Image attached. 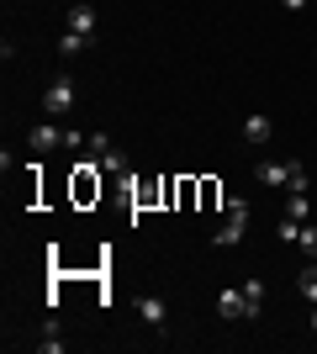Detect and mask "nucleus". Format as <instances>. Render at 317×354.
<instances>
[{
	"label": "nucleus",
	"instance_id": "f257e3e1",
	"mask_svg": "<svg viewBox=\"0 0 317 354\" xmlns=\"http://www.w3.org/2000/svg\"><path fill=\"white\" fill-rule=\"evenodd\" d=\"M243 233H249V201H243V196H233V201H227V222L217 227V238H211V243H217V249H233V243H243Z\"/></svg>",
	"mask_w": 317,
	"mask_h": 354
},
{
	"label": "nucleus",
	"instance_id": "f03ea898",
	"mask_svg": "<svg viewBox=\"0 0 317 354\" xmlns=\"http://www.w3.org/2000/svg\"><path fill=\"white\" fill-rule=\"evenodd\" d=\"M43 106H48V117H69L75 111V80H53L43 90Z\"/></svg>",
	"mask_w": 317,
	"mask_h": 354
},
{
	"label": "nucleus",
	"instance_id": "7ed1b4c3",
	"mask_svg": "<svg viewBox=\"0 0 317 354\" xmlns=\"http://www.w3.org/2000/svg\"><path fill=\"white\" fill-rule=\"evenodd\" d=\"M137 317L148 328H164L169 323V307H164V296H137Z\"/></svg>",
	"mask_w": 317,
	"mask_h": 354
},
{
	"label": "nucleus",
	"instance_id": "20e7f679",
	"mask_svg": "<svg viewBox=\"0 0 317 354\" xmlns=\"http://www.w3.org/2000/svg\"><path fill=\"white\" fill-rule=\"evenodd\" d=\"M27 143H32V153H48V148H59V143H64V127H53V122H48V127H32Z\"/></svg>",
	"mask_w": 317,
	"mask_h": 354
},
{
	"label": "nucleus",
	"instance_id": "39448f33",
	"mask_svg": "<svg viewBox=\"0 0 317 354\" xmlns=\"http://www.w3.org/2000/svg\"><path fill=\"white\" fill-rule=\"evenodd\" d=\"M69 32L95 37V6H69Z\"/></svg>",
	"mask_w": 317,
	"mask_h": 354
},
{
	"label": "nucleus",
	"instance_id": "423d86ee",
	"mask_svg": "<svg viewBox=\"0 0 317 354\" xmlns=\"http://www.w3.org/2000/svg\"><path fill=\"white\" fill-rule=\"evenodd\" d=\"M291 169H296V159H286V164H259L254 175H259V185H286Z\"/></svg>",
	"mask_w": 317,
	"mask_h": 354
},
{
	"label": "nucleus",
	"instance_id": "0eeeda50",
	"mask_svg": "<svg viewBox=\"0 0 317 354\" xmlns=\"http://www.w3.org/2000/svg\"><path fill=\"white\" fill-rule=\"evenodd\" d=\"M270 133H275V127H270V117H259V111H254L249 122H243V143H265Z\"/></svg>",
	"mask_w": 317,
	"mask_h": 354
},
{
	"label": "nucleus",
	"instance_id": "6e6552de",
	"mask_svg": "<svg viewBox=\"0 0 317 354\" xmlns=\"http://www.w3.org/2000/svg\"><path fill=\"white\" fill-rule=\"evenodd\" d=\"M243 307H249V317L265 312V281H243Z\"/></svg>",
	"mask_w": 317,
	"mask_h": 354
},
{
	"label": "nucleus",
	"instance_id": "1a4fd4ad",
	"mask_svg": "<svg viewBox=\"0 0 317 354\" xmlns=\"http://www.w3.org/2000/svg\"><path fill=\"white\" fill-rule=\"evenodd\" d=\"M217 312H222V317H249V307H243V291H222V296H217Z\"/></svg>",
	"mask_w": 317,
	"mask_h": 354
},
{
	"label": "nucleus",
	"instance_id": "9d476101",
	"mask_svg": "<svg viewBox=\"0 0 317 354\" xmlns=\"http://www.w3.org/2000/svg\"><path fill=\"white\" fill-rule=\"evenodd\" d=\"M85 43H90V37H79V32H64V37H59V53H64V59H75V53H85Z\"/></svg>",
	"mask_w": 317,
	"mask_h": 354
},
{
	"label": "nucleus",
	"instance_id": "9b49d317",
	"mask_svg": "<svg viewBox=\"0 0 317 354\" xmlns=\"http://www.w3.org/2000/svg\"><path fill=\"white\" fill-rule=\"evenodd\" d=\"M101 169H111V175H122V169H127V153H122V148L111 143V148H106V153H101Z\"/></svg>",
	"mask_w": 317,
	"mask_h": 354
},
{
	"label": "nucleus",
	"instance_id": "f8f14e48",
	"mask_svg": "<svg viewBox=\"0 0 317 354\" xmlns=\"http://www.w3.org/2000/svg\"><path fill=\"white\" fill-rule=\"evenodd\" d=\"M296 249H302L307 259H317V227H312V222H302V238H296Z\"/></svg>",
	"mask_w": 317,
	"mask_h": 354
},
{
	"label": "nucleus",
	"instance_id": "ddd939ff",
	"mask_svg": "<svg viewBox=\"0 0 317 354\" xmlns=\"http://www.w3.org/2000/svg\"><path fill=\"white\" fill-rule=\"evenodd\" d=\"M275 238H280V243H296V238H302V222H296V217H280Z\"/></svg>",
	"mask_w": 317,
	"mask_h": 354
},
{
	"label": "nucleus",
	"instance_id": "4468645a",
	"mask_svg": "<svg viewBox=\"0 0 317 354\" xmlns=\"http://www.w3.org/2000/svg\"><path fill=\"white\" fill-rule=\"evenodd\" d=\"M296 286H302V296H307V301H317V265H307Z\"/></svg>",
	"mask_w": 317,
	"mask_h": 354
},
{
	"label": "nucleus",
	"instance_id": "2eb2a0df",
	"mask_svg": "<svg viewBox=\"0 0 317 354\" xmlns=\"http://www.w3.org/2000/svg\"><path fill=\"white\" fill-rule=\"evenodd\" d=\"M286 191H291V196H307V164H296V169H291Z\"/></svg>",
	"mask_w": 317,
	"mask_h": 354
},
{
	"label": "nucleus",
	"instance_id": "dca6fc26",
	"mask_svg": "<svg viewBox=\"0 0 317 354\" xmlns=\"http://www.w3.org/2000/svg\"><path fill=\"white\" fill-rule=\"evenodd\" d=\"M286 217H296V222H307V196H291V201H286Z\"/></svg>",
	"mask_w": 317,
	"mask_h": 354
},
{
	"label": "nucleus",
	"instance_id": "f3484780",
	"mask_svg": "<svg viewBox=\"0 0 317 354\" xmlns=\"http://www.w3.org/2000/svg\"><path fill=\"white\" fill-rule=\"evenodd\" d=\"M85 148H90V153H95V159H101V153H106V148H111V138H106V133H90V138H85Z\"/></svg>",
	"mask_w": 317,
	"mask_h": 354
},
{
	"label": "nucleus",
	"instance_id": "a211bd4d",
	"mask_svg": "<svg viewBox=\"0 0 317 354\" xmlns=\"http://www.w3.org/2000/svg\"><path fill=\"white\" fill-rule=\"evenodd\" d=\"M280 6H286V11H307V0H280Z\"/></svg>",
	"mask_w": 317,
	"mask_h": 354
},
{
	"label": "nucleus",
	"instance_id": "6ab92c4d",
	"mask_svg": "<svg viewBox=\"0 0 317 354\" xmlns=\"http://www.w3.org/2000/svg\"><path fill=\"white\" fill-rule=\"evenodd\" d=\"M312 333H317V301H312Z\"/></svg>",
	"mask_w": 317,
	"mask_h": 354
},
{
	"label": "nucleus",
	"instance_id": "aec40b11",
	"mask_svg": "<svg viewBox=\"0 0 317 354\" xmlns=\"http://www.w3.org/2000/svg\"><path fill=\"white\" fill-rule=\"evenodd\" d=\"M312 6H317V0H312Z\"/></svg>",
	"mask_w": 317,
	"mask_h": 354
}]
</instances>
